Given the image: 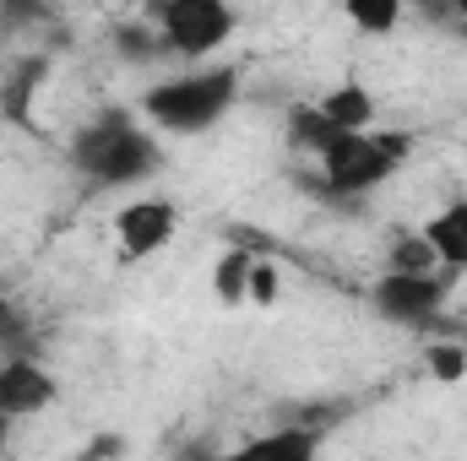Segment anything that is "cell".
<instances>
[{
    "label": "cell",
    "mask_w": 467,
    "mask_h": 461,
    "mask_svg": "<svg viewBox=\"0 0 467 461\" xmlns=\"http://www.w3.org/2000/svg\"><path fill=\"white\" fill-rule=\"evenodd\" d=\"M71 163L93 179V185H136L147 174H158L163 147L125 115V109H104L93 125H82L71 136Z\"/></svg>",
    "instance_id": "cell-1"
},
{
    "label": "cell",
    "mask_w": 467,
    "mask_h": 461,
    "mask_svg": "<svg viewBox=\"0 0 467 461\" xmlns=\"http://www.w3.org/2000/svg\"><path fill=\"white\" fill-rule=\"evenodd\" d=\"M239 98V71L218 66V71H185V77H169L158 87L141 93V115L152 119L158 130H174V136H202L213 130L218 119L234 109Z\"/></svg>",
    "instance_id": "cell-2"
},
{
    "label": "cell",
    "mask_w": 467,
    "mask_h": 461,
    "mask_svg": "<svg viewBox=\"0 0 467 461\" xmlns=\"http://www.w3.org/2000/svg\"><path fill=\"white\" fill-rule=\"evenodd\" d=\"M408 152H413V141L402 130H343L321 152V179L332 196H364V190L386 185Z\"/></svg>",
    "instance_id": "cell-3"
},
{
    "label": "cell",
    "mask_w": 467,
    "mask_h": 461,
    "mask_svg": "<svg viewBox=\"0 0 467 461\" xmlns=\"http://www.w3.org/2000/svg\"><path fill=\"white\" fill-rule=\"evenodd\" d=\"M158 33L174 55L207 60L223 49L234 33V5L229 0H158Z\"/></svg>",
    "instance_id": "cell-4"
},
{
    "label": "cell",
    "mask_w": 467,
    "mask_h": 461,
    "mask_svg": "<svg viewBox=\"0 0 467 461\" xmlns=\"http://www.w3.org/2000/svg\"><path fill=\"white\" fill-rule=\"evenodd\" d=\"M446 271H386L369 288V304L391 321V326H430L446 310Z\"/></svg>",
    "instance_id": "cell-5"
},
{
    "label": "cell",
    "mask_w": 467,
    "mask_h": 461,
    "mask_svg": "<svg viewBox=\"0 0 467 461\" xmlns=\"http://www.w3.org/2000/svg\"><path fill=\"white\" fill-rule=\"evenodd\" d=\"M174 229H180V212H174L169 201H130V207L115 212V239L130 261L158 255V250L174 239Z\"/></svg>",
    "instance_id": "cell-6"
},
{
    "label": "cell",
    "mask_w": 467,
    "mask_h": 461,
    "mask_svg": "<svg viewBox=\"0 0 467 461\" xmlns=\"http://www.w3.org/2000/svg\"><path fill=\"white\" fill-rule=\"evenodd\" d=\"M55 402V380L33 364V358H11L0 364V418H33Z\"/></svg>",
    "instance_id": "cell-7"
},
{
    "label": "cell",
    "mask_w": 467,
    "mask_h": 461,
    "mask_svg": "<svg viewBox=\"0 0 467 461\" xmlns=\"http://www.w3.org/2000/svg\"><path fill=\"white\" fill-rule=\"evenodd\" d=\"M424 239L441 255V271H467V201H451L424 223Z\"/></svg>",
    "instance_id": "cell-8"
},
{
    "label": "cell",
    "mask_w": 467,
    "mask_h": 461,
    "mask_svg": "<svg viewBox=\"0 0 467 461\" xmlns=\"http://www.w3.org/2000/svg\"><path fill=\"white\" fill-rule=\"evenodd\" d=\"M321 115L332 119L337 130H369L375 119V93L364 82H337L327 98H321Z\"/></svg>",
    "instance_id": "cell-9"
},
{
    "label": "cell",
    "mask_w": 467,
    "mask_h": 461,
    "mask_svg": "<svg viewBox=\"0 0 467 461\" xmlns=\"http://www.w3.org/2000/svg\"><path fill=\"white\" fill-rule=\"evenodd\" d=\"M250 451L255 456H316L321 451V429L310 418H294V424H277L272 435L250 440Z\"/></svg>",
    "instance_id": "cell-10"
},
{
    "label": "cell",
    "mask_w": 467,
    "mask_h": 461,
    "mask_svg": "<svg viewBox=\"0 0 467 461\" xmlns=\"http://www.w3.org/2000/svg\"><path fill=\"white\" fill-rule=\"evenodd\" d=\"M288 136H294V147H305V152H316V158H321L343 130L321 115V104H294V109H288Z\"/></svg>",
    "instance_id": "cell-11"
},
{
    "label": "cell",
    "mask_w": 467,
    "mask_h": 461,
    "mask_svg": "<svg viewBox=\"0 0 467 461\" xmlns=\"http://www.w3.org/2000/svg\"><path fill=\"white\" fill-rule=\"evenodd\" d=\"M44 82V60H22V66H11V77H5V87H0V115L5 119H33V87Z\"/></svg>",
    "instance_id": "cell-12"
},
{
    "label": "cell",
    "mask_w": 467,
    "mask_h": 461,
    "mask_svg": "<svg viewBox=\"0 0 467 461\" xmlns=\"http://www.w3.org/2000/svg\"><path fill=\"white\" fill-rule=\"evenodd\" d=\"M250 250L244 244H234L229 255L213 266V293H218V304H239V299H250Z\"/></svg>",
    "instance_id": "cell-13"
},
{
    "label": "cell",
    "mask_w": 467,
    "mask_h": 461,
    "mask_svg": "<svg viewBox=\"0 0 467 461\" xmlns=\"http://www.w3.org/2000/svg\"><path fill=\"white\" fill-rule=\"evenodd\" d=\"M343 11H348L353 27L369 33V38H386L402 22V0H343Z\"/></svg>",
    "instance_id": "cell-14"
},
{
    "label": "cell",
    "mask_w": 467,
    "mask_h": 461,
    "mask_svg": "<svg viewBox=\"0 0 467 461\" xmlns=\"http://www.w3.org/2000/svg\"><path fill=\"white\" fill-rule=\"evenodd\" d=\"M386 271H441V255H435V244L424 239V229L391 239V250H386Z\"/></svg>",
    "instance_id": "cell-15"
},
{
    "label": "cell",
    "mask_w": 467,
    "mask_h": 461,
    "mask_svg": "<svg viewBox=\"0 0 467 461\" xmlns=\"http://www.w3.org/2000/svg\"><path fill=\"white\" fill-rule=\"evenodd\" d=\"M115 49H119V60L147 66V60H158V49H169V44H163V33L147 27V22H119L115 27Z\"/></svg>",
    "instance_id": "cell-16"
},
{
    "label": "cell",
    "mask_w": 467,
    "mask_h": 461,
    "mask_svg": "<svg viewBox=\"0 0 467 461\" xmlns=\"http://www.w3.org/2000/svg\"><path fill=\"white\" fill-rule=\"evenodd\" d=\"M424 369H430L435 380L457 385V380H467V347L462 343H430L424 347Z\"/></svg>",
    "instance_id": "cell-17"
},
{
    "label": "cell",
    "mask_w": 467,
    "mask_h": 461,
    "mask_svg": "<svg viewBox=\"0 0 467 461\" xmlns=\"http://www.w3.org/2000/svg\"><path fill=\"white\" fill-rule=\"evenodd\" d=\"M49 16L44 0H0V27L5 33H22V27H38Z\"/></svg>",
    "instance_id": "cell-18"
},
{
    "label": "cell",
    "mask_w": 467,
    "mask_h": 461,
    "mask_svg": "<svg viewBox=\"0 0 467 461\" xmlns=\"http://www.w3.org/2000/svg\"><path fill=\"white\" fill-rule=\"evenodd\" d=\"M277 266H266V261H250V299L255 304H277Z\"/></svg>",
    "instance_id": "cell-19"
},
{
    "label": "cell",
    "mask_w": 467,
    "mask_h": 461,
    "mask_svg": "<svg viewBox=\"0 0 467 461\" xmlns=\"http://www.w3.org/2000/svg\"><path fill=\"white\" fill-rule=\"evenodd\" d=\"M22 337V310L11 299H0V343H16Z\"/></svg>",
    "instance_id": "cell-20"
},
{
    "label": "cell",
    "mask_w": 467,
    "mask_h": 461,
    "mask_svg": "<svg viewBox=\"0 0 467 461\" xmlns=\"http://www.w3.org/2000/svg\"><path fill=\"white\" fill-rule=\"evenodd\" d=\"M413 5H419L424 16H457V11H451V0H413Z\"/></svg>",
    "instance_id": "cell-21"
},
{
    "label": "cell",
    "mask_w": 467,
    "mask_h": 461,
    "mask_svg": "<svg viewBox=\"0 0 467 461\" xmlns=\"http://www.w3.org/2000/svg\"><path fill=\"white\" fill-rule=\"evenodd\" d=\"M451 11H457V16H467V0H451Z\"/></svg>",
    "instance_id": "cell-22"
},
{
    "label": "cell",
    "mask_w": 467,
    "mask_h": 461,
    "mask_svg": "<svg viewBox=\"0 0 467 461\" xmlns=\"http://www.w3.org/2000/svg\"><path fill=\"white\" fill-rule=\"evenodd\" d=\"M462 44H467V16H462Z\"/></svg>",
    "instance_id": "cell-23"
}]
</instances>
